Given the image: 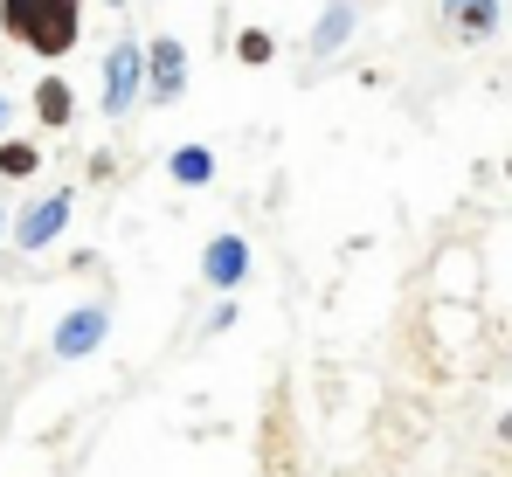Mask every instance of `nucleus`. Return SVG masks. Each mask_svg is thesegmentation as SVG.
Masks as SVG:
<instances>
[{"label": "nucleus", "instance_id": "f257e3e1", "mask_svg": "<svg viewBox=\"0 0 512 477\" xmlns=\"http://www.w3.org/2000/svg\"><path fill=\"white\" fill-rule=\"evenodd\" d=\"M0 28L21 49H35L42 63H56L84 35V0H0Z\"/></svg>", "mask_w": 512, "mask_h": 477}, {"label": "nucleus", "instance_id": "f03ea898", "mask_svg": "<svg viewBox=\"0 0 512 477\" xmlns=\"http://www.w3.org/2000/svg\"><path fill=\"white\" fill-rule=\"evenodd\" d=\"M146 97V42L139 35H118L111 42V56H104V90H97V111L118 125V118H132V104Z\"/></svg>", "mask_w": 512, "mask_h": 477}, {"label": "nucleus", "instance_id": "7ed1b4c3", "mask_svg": "<svg viewBox=\"0 0 512 477\" xmlns=\"http://www.w3.org/2000/svg\"><path fill=\"white\" fill-rule=\"evenodd\" d=\"M70 215H77V194H70V187H56V194L28 201V208L14 215V242H21V249H49V242L70 229Z\"/></svg>", "mask_w": 512, "mask_h": 477}, {"label": "nucleus", "instance_id": "20e7f679", "mask_svg": "<svg viewBox=\"0 0 512 477\" xmlns=\"http://www.w3.org/2000/svg\"><path fill=\"white\" fill-rule=\"evenodd\" d=\"M180 90H187V42L180 35H153L146 42V97L173 104Z\"/></svg>", "mask_w": 512, "mask_h": 477}, {"label": "nucleus", "instance_id": "39448f33", "mask_svg": "<svg viewBox=\"0 0 512 477\" xmlns=\"http://www.w3.org/2000/svg\"><path fill=\"white\" fill-rule=\"evenodd\" d=\"M104 332H111V305L90 298V305L56 318V353H63V360H90V353L104 346Z\"/></svg>", "mask_w": 512, "mask_h": 477}, {"label": "nucleus", "instance_id": "423d86ee", "mask_svg": "<svg viewBox=\"0 0 512 477\" xmlns=\"http://www.w3.org/2000/svg\"><path fill=\"white\" fill-rule=\"evenodd\" d=\"M243 277H250V242L236 236V229H229V236H215L208 249H201V284H208V291H222V298H229Z\"/></svg>", "mask_w": 512, "mask_h": 477}, {"label": "nucleus", "instance_id": "0eeeda50", "mask_svg": "<svg viewBox=\"0 0 512 477\" xmlns=\"http://www.w3.org/2000/svg\"><path fill=\"white\" fill-rule=\"evenodd\" d=\"M353 28H360V7H353V0H326L319 21H312V35H305V49H312L319 63H333L346 42H353Z\"/></svg>", "mask_w": 512, "mask_h": 477}, {"label": "nucleus", "instance_id": "6e6552de", "mask_svg": "<svg viewBox=\"0 0 512 477\" xmlns=\"http://www.w3.org/2000/svg\"><path fill=\"white\" fill-rule=\"evenodd\" d=\"M443 21H450V35L485 42V35L506 21V7H499V0H443Z\"/></svg>", "mask_w": 512, "mask_h": 477}, {"label": "nucleus", "instance_id": "1a4fd4ad", "mask_svg": "<svg viewBox=\"0 0 512 477\" xmlns=\"http://www.w3.org/2000/svg\"><path fill=\"white\" fill-rule=\"evenodd\" d=\"M35 118H42L49 132H63V125L77 118V97H70V83H63V77H42V83H35Z\"/></svg>", "mask_w": 512, "mask_h": 477}, {"label": "nucleus", "instance_id": "9d476101", "mask_svg": "<svg viewBox=\"0 0 512 477\" xmlns=\"http://www.w3.org/2000/svg\"><path fill=\"white\" fill-rule=\"evenodd\" d=\"M167 173H173V187H208L215 180V153L208 146H173Z\"/></svg>", "mask_w": 512, "mask_h": 477}, {"label": "nucleus", "instance_id": "9b49d317", "mask_svg": "<svg viewBox=\"0 0 512 477\" xmlns=\"http://www.w3.org/2000/svg\"><path fill=\"white\" fill-rule=\"evenodd\" d=\"M35 166H42V153L28 139H0V180H35Z\"/></svg>", "mask_w": 512, "mask_h": 477}, {"label": "nucleus", "instance_id": "f8f14e48", "mask_svg": "<svg viewBox=\"0 0 512 477\" xmlns=\"http://www.w3.org/2000/svg\"><path fill=\"white\" fill-rule=\"evenodd\" d=\"M277 56V42H270V28H243L236 35V63H250V70H263Z\"/></svg>", "mask_w": 512, "mask_h": 477}, {"label": "nucleus", "instance_id": "ddd939ff", "mask_svg": "<svg viewBox=\"0 0 512 477\" xmlns=\"http://www.w3.org/2000/svg\"><path fill=\"white\" fill-rule=\"evenodd\" d=\"M499 436H506V443H512V408H506V415H499Z\"/></svg>", "mask_w": 512, "mask_h": 477}, {"label": "nucleus", "instance_id": "4468645a", "mask_svg": "<svg viewBox=\"0 0 512 477\" xmlns=\"http://www.w3.org/2000/svg\"><path fill=\"white\" fill-rule=\"evenodd\" d=\"M7 118H14V104H7V97H0V132H7Z\"/></svg>", "mask_w": 512, "mask_h": 477}, {"label": "nucleus", "instance_id": "2eb2a0df", "mask_svg": "<svg viewBox=\"0 0 512 477\" xmlns=\"http://www.w3.org/2000/svg\"><path fill=\"white\" fill-rule=\"evenodd\" d=\"M0 236H7V208H0Z\"/></svg>", "mask_w": 512, "mask_h": 477}, {"label": "nucleus", "instance_id": "dca6fc26", "mask_svg": "<svg viewBox=\"0 0 512 477\" xmlns=\"http://www.w3.org/2000/svg\"><path fill=\"white\" fill-rule=\"evenodd\" d=\"M506 180H512V159H506Z\"/></svg>", "mask_w": 512, "mask_h": 477}]
</instances>
